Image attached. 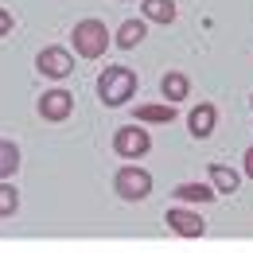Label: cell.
Instances as JSON below:
<instances>
[{
  "label": "cell",
  "mask_w": 253,
  "mask_h": 253,
  "mask_svg": "<svg viewBox=\"0 0 253 253\" xmlns=\"http://www.w3.org/2000/svg\"><path fill=\"white\" fill-rule=\"evenodd\" d=\"M136 74L128 70V66H105L101 74H97V97L109 105V109H117V105H125L128 97L136 94Z\"/></svg>",
  "instance_id": "1"
},
{
  "label": "cell",
  "mask_w": 253,
  "mask_h": 253,
  "mask_svg": "<svg viewBox=\"0 0 253 253\" xmlns=\"http://www.w3.org/2000/svg\"><path fill=\"white\" fill-rule=\"evenodd\" d=\"M70 43H74V55H82V59H101L113 39H109V28H105L101 20H78L74 32H70Z\"/></svg>",
  "instance_id": "2"
},
{
  "label": "cell",
  "mask_w": 253,
  "mask_h": 253,
  "mask_svg": "<svg viewBox=\"0 0 253 253\" xmlns=\"http://www.w3.org/2000/svg\"><path fill=\"white\" fill-rule=\"evenodd\" d=\"M113 191H117L125 203H144V199L152 195V175H148L144 168H136V164H125V168L113 175Z\"/></svg>",
  "instance_id": "3"
},
{
  "label": "cell",
  "mask_w": 253,
  "mask_h": 253,
  "mask_svg": "<svg viewBox=\"0 0 253 253\" xmlns=\"http://www.w3.org/2000/svg\"><path fill=\"white\" fill-rule=\"evenodd\" d=\"M148 148H152V136H148V128H140L136 121L113 132V152L121 160H140Z\"/></svg>",
  "instance_id": "4"
},
{
  "label": "cell",
  "mask_w": 253,
  "mask_h": 253,
  "mask_svg": "<svg viewBox=\"0 0 253 253\" xmlns=\"http://www.w3.org/2000/svg\"><path fill=\"white\" fill-rule=\"evenodd\" d=\"M35 70H39L43 78H66V74L74 70V55H70L66 47H43V51L35 55Z\"/></svg>",
  "instance_id": "5"
},
{
  "label": "cell",
  "mask_w": 253,
  "mask_h": 253,
  "mask_svg": "<svg viewBox=\"0 0 253 253\" xmlns=\"http://www.w3.org/2000/svg\"><path fill=\"white\" fill-rule=\"evenodd\" d=\"M70 113H74V94L70 90H59V86L55 90H43V97H39V117L43 121H55L59 125Z\"/></svg>",
  "instance_id": "6"
},
{
  "label": "cell",
  "mask_w": 253,
  "mask_h": 253,
  "mask_svg": "<svg viewBox=\"0 0 253 253\" xmlns=\"http://www.w3.org/2000/svg\"><path fill=\"white\" fill-rule=\"evenodd\" d=\"M164 222H168V230L179 234V238H203V234H207V222L199 218V211H187V207H171V211L164 214Z\"/></svg>",
  "instance_id": "7"
},
{
  "label": "cell",
  "mask_w": 253,
  "mask_h": 253,
  "mask_svg": "<svg viewBox=\"0 0 253 253\" xmlns=\"http://www.w3.org/2000/svg\"><path fill=\"white\" fill-rule=\"evenodd\" d=\"M214 121H218V109H214L211 101H199V105L191 109V117H187L191 136H195V140H207V136L214 132Z\"/></svg>",
  "instance_id": "8"
},
{
  "label": "cell",
  "mask_w": 253,
  "mask_h": 253,
  "mask_svg": "<svg viewBox=\"0 0 253 253\" xmlns=\"http://www.w3.org/2000/svg\"><path fill=\"white\" fill-rule=\"evenodd\" d=\"M160 94L168 97L171 105H175V101H183V97L191 94V78H187V74H179V70H168V74L160 78Z\"/></svg>",
  "instance_id": "9"
},
{
  "label": "cell",
  "mask_w": 253,
  "mask_h": 253,
  "mask_svg": "<svg viewBox=\"0 0 253 253\" xmlns=\"http://www.w3.org/2000/svg\"><path fill=\"white\" fill-rule=\"evenodd\" d=\"M136 125H171L175 121V109H171V101H164V105H136Z\"/></svg>",
  "instance_id": "10"
},
{
  "label": "cell",
  "mask_w": 253,
  "mask_h": 253,
  "mask_svg": "<svg viewBox=\"0 0 253 253\" xmlns=\"http://www.w3.org/2000/svg\"><path fill=\"white\" fill-rule=\"evenodd\" d=\"M207 175H211V187L218 191V195H234L238 183H242V175H238L234 168H226V164H211V168H207Z\"/></svg>",
  "instance_id": "11"
},
{
  "label": "cell",
  "mask_w": 253,
  "mask_h": 253,
  "mask_svg": "<svg viewBox=\"0 0 253 253\" xmlns=\"http://www.w3.org/2000/svg\"><path fill=\"white\" fill-rule=\"evenodd\" d=\"M144 35H148V20H125V24L117 28V35H113V43L125 47V51H132Z\"/></svg>",
  "instance_id": "12"
},
{
  "label": "cell",
  "mask_w": 253,
  "mask_h": 253,
  "mask_svg": "<svg viewBox=\"0 0 253 253\" xmlns=\"http://www.w3.org/2000/svg\"><path fill=\"white\" fill-rule=\"evenodd\" d=\"M140 12H144V20H152V24H171V20H175V0H144Z\"/></svg>",
  "instance_id": "13"
},
{
  "label": "cell",
  "mask_w": 253,
  "mask_h": 253,
  "mask_svg": "<svg viewBox=\"0 0 253 253\" xmlns=\"http://www.w3.org/2000/svg\"><path fill=\"white\" fill-rule=\"evenodd\" d=\"M171 195H175L179 203H211L218 191L211 187V183H179V187L171 191Z\"/></svg>",
  "instance_id": "14"
},
{
  "label": "cell",
  "mask_w": 253,
  "mask_h": 253,
  "mask_svg": "<svg viewBox=\"0 0 253 253\" xmlns=\"http://www.w3.org/2000/svg\"><path fill=\"white\" fill-rule=\"evenodd\" d=\"M16 168H20V148L0 136V183H4L8 175H16Z\"/></svg>",
  "instance_id": "15"
},
{
  "label": "cell",
  "mask_w": 253,
  "mask_h": 253,
  "mask_svg": "<svg viewBox=\"0 0 253 253\" xmlns=\"http://www.w3.org/2000/svg\"><path fill=\"white\" fill-rule=\"evenodd\" d=\"M20 211V191L12 183H0V218H12Z\"/></svg>",
  "instance_id": "16"
},
{
  "label": "cell",
  "mask_w": 253,
  "mask_h": 253,
  "mask_svg": "<svg viewBox=\"0 0 253 253\" xmlns=\"http://www.w3.org/2000/svg\"><path fill=\"white\" fill-rule=\"evenodd\" d=\"M12 28H16V20H12V12L0 4V39H4V35H12Z\"/></svg>",
  "instance_id": "17"
},
{
  "label": "cell",
  "mask_w": 253,
  "mask_h": 253,
  "mask_svg": "<svg viewBox=\"0 0 253 253\" xmlns=\"http://www.w3.org/2000/svg\"><path fill=\"white\" fill-rule=\"evenodd\" d=\"M246 175H250V179H253V148H250V152H246Z\"/></svg>",
  "instance_id": "18"
},
{
  "label": "cell",
  "mask_w": 253,
  "mask_h": 253,
  "mask_svg": "<svg viewBox=\"0 0 253 253\" xmlns=\"http://www.w3.org/2000/svg\"><path fill=\"white\" fill-rule=\"evenodd\" d=\"M250 105H253V97H250Z\"/></svg>",
  "instance_id": "19"
}]
</instances>
